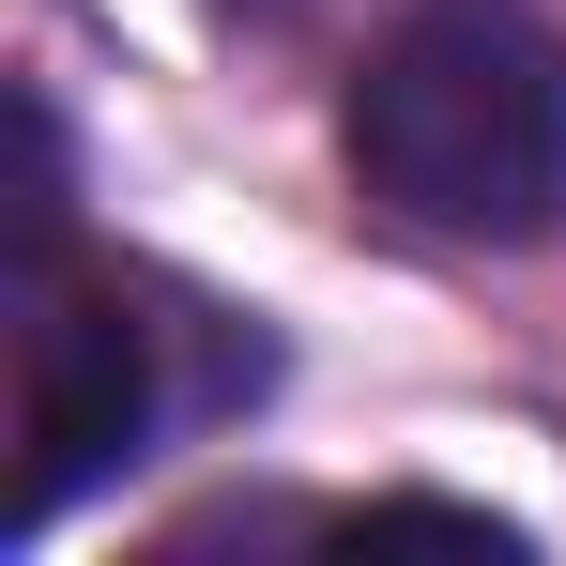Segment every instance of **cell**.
<instances>
[{
	"mask_svg": "<svg viewBox=\"0 0 566 566\" xmlns=\"http://www.w3.org/2000/svg\"><path fill=\"white\" fill-rule=\"evenodd\" d=\"M353 185L413 245H536L566 230V46L521 0H429L368 46L337 107Z\"/></svg>",
	"mask_w": 566,
	"mask_h": 566,
	"instance_id": "obj_1",
	"label": "cell"
},
{
	"mask_svg": "<svg viewBox=\"0 0 566 566\" xmlns=\"http://www.w3.org/2000/svg\"><path fill=\"white\" fill-rule=\"evenodd\" d=\"M169 353H185V322H154V291L93 276L62 245V138L31 107V199H15V536H46L77 490H107L185 413Z\"/></svg>",
	"mask_w": 566,
	"mask_h": 566,
	"instance_id": "obj_2",
	"label": "cell"
}]
</instances>
